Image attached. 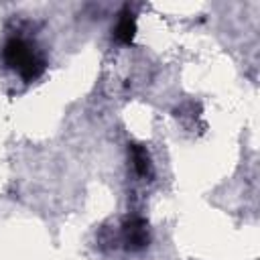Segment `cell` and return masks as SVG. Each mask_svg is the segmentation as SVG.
Instances as JSON below:
<instances>
[{"mask_svg": "<svg viewBox=\"0 0 260 260\" xmlns=\"http://www.w3.org/2000/svg\"><path fill=\"white\" fill-rule=\"evenodd\" d=\"M2 59L26 83L39 79L47 67V61L39 47L24 37H10L2 49Z\"/></svg>", "mask_w": 260, "mask_h": 260, "instance_id": "6da1fadb", "label": "cell"}, {"mask_svg": "<svg viewBox=\"0 0 260 260\" xmlns=\"http://www.w3.org/2000/svg\"><path fill=\"white\" fill-rule=\"evenodd\" d=\"M120 240L124 244V250H128V252H138V250L146 248L148 242H150L146 219L128 217L120 228Z\"/></svg>", "mask_w": 260, "mask_h": 260, "instance_id": "7a4b0ae2", "label": "cell"}, {"mask_svg": "<svg viewBox=\"0 0 260 260\" xmlns=\"http://www.w3.org/2000/svg\"><path fill=\"white\" fill-rule=\"evenodd\" d=\"M136 35V20H134V14L128 6L122 8L120 12V18L116 22V28H114V39L122 45H130L132 39Z\"/></svg>", "mask_w": 260, "mask_h": 260, "instance_id": "3957f363", "label": "cell"}, {"mask_svg": "<svg viewBox=\"0 0 260 260\" xmlns=\"http://www.w3.org/2000/svg\"><path fill=\"white\" fill-rule=\"evenodd\" d=\"M130 156H132V165H134V171L138 177H146V179L152 177V162H150V156L144 146L130 144Z\"/></svg>", "mask_w": 260, "mask_h": 260, "instance_id": "277c9868", "label": "cell"}]
</instances>
